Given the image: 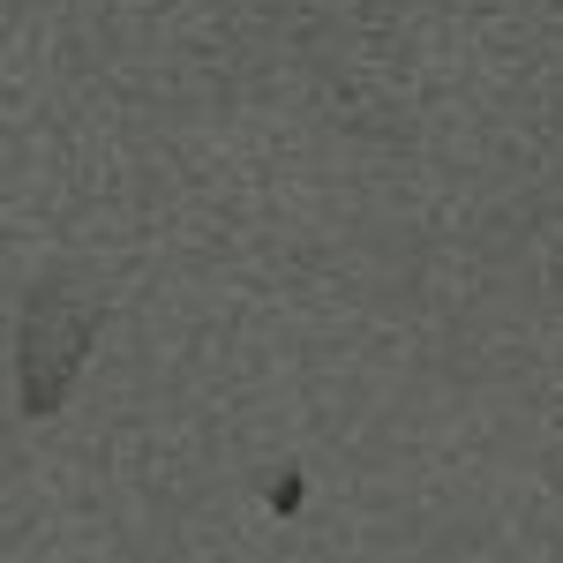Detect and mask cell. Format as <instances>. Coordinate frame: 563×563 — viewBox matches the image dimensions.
Masks as SVG:
<instances>
[{
	"label": "cell",
	"mask_w": 563,
	"mask_h": 563,
	"mask_svg": "<svg viewBox=\"0 0 563 563\" xmlns=\"http://www.w3.org/2000/svg\"><path fill=\"white\" fill-rule=\"evenodd\" d=\"M106 331V301H90L68 278H38L23 294V323H15V398L31 421H53L68 406V390L84 376L90 346Z\"/></svg>",
	"instance_id": "1"
}]
</instances>
